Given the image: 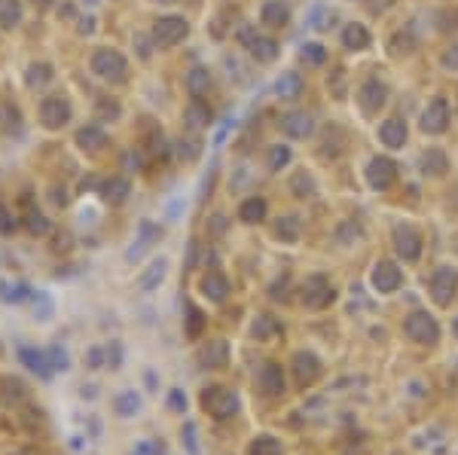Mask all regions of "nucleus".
<instances>
[{"label":"nucleus","mask_w":458,"mask_h":455,"mask_svg":"<svg viewBox=\"0 0 458 455\" xmlns=\"http://www.w3.org/2000/svg\"><path fill=\"white\" fill-rule=\"evenodd\" d=\"M443 64H446V68H452V71H458V43H455V46H449V49H446Z\"/></svg>","instance_id":"44"},{"label":"nucleus","mask_w":458,"mask_h":455,"mask_svg":"<svg viewBox=\"0 0 458 455\" xmlns=\"http://www.w3.org/2000/svg\"><path fill=\"white\" fill-rule=\"evenodd\" d=\"M128 193H132V183L125 178H110L104 187H101V196H104V202H110V205H123L128 199Z\"/></svg>","instance_id":"25"},{"label":"nucleus","mask_w":458,"mask_h":455,"mask_svg":"<svg viewBox=\"0 0 458 455\" xmlns=\"http://www.w3.org/2000/svg\"><path fill=\"white\" fill-rule=\"evenodd\" d=\"M202 404H205V410L214 415V419H233L238 413V397L235 392H229L223 385H211L205 394H202Z\"/></svg>","instance_id":"5"},{"label":"nucleus","mask_w":458,"mask_h":455,"mask_svg":"<svg viewBox=\"0 0 458 455\" xmlns=\"http://www.w3.org/2000/svg\"><path fill=\"white\" fill-rule=\"evenodd\" d=\"M27 229L37 232V236H43V232L49 229V224H46V217H43V214H31V217H27Z\"/></svg>","instance_id":"43"},{"label":"nucleus","mask_w":458,"mask_h":455,"mask_svg":"<svg viewBox=\"0 0 458 455\" xmlns=\"http://www.w3.org/2000/svg\"><path fill=\"white\" fill-rule=\"evenodd\" d=\"M260 22L266 28H272V31L287 28V22H290V4H287V0H266V4L260 6Z\"/></svg>","instance_id":"15"},{"label":"nucleus","mask_w":458,"mask_h":455,"mask_svg":"<svg viewBox=\"0 0 458 455\" xmlns=\"http://www.w3.org/2000/svg\"><path fill=\"white\" fill-rule=\"evenodd\" d=\"M419 169H421V174L440 178V174L446 171V153L437 150V147H428V150L419 156Z\"/></svg>","instance_id":"23"},{"label":"nucleus","mask_w":458,"mask_h":455,"mask_svg":"<svg viewBox=\"0 0 458 455\" xmlns=\"http://www.w3.org/2000/svg\"><path fill=\"white\" fill-rule=\"evenodd\" d=\"M34 6H40V9H43V6H49V0H34Z\"/></svg>","instance_id":"50"},{"label":"nucleus","mask_w":458,"mask_h":455,"mask_svg":"<svg viewBox=\"0 0 458 455\" xmlns=\"http://www.w3.org/2000/svg\"><path fill=\"white\" fill-rule=\"evenodd\" d=\"M394 250H397V257L403 263H416L421 257V236L419 229H412L409 224H400L394 226Z\"/></svg>","instance_id":"9"},{"label":"nucleus","mask_w":458,"mask_h":455,"mask_svg":"<svg viewBox=\"0 0 458 455\" xmlns=\"http://www.w3.org/2000/svg\"><path fill=\"white\" fill-rule=\"evenodd\" d=\"M266 217V199L263 196H251L242 202V208H238V220H245V224H260Z\"/></svg>","instance_id":"27"},{"label":"nucleus","mask_w":458,"mask_h":455,"mask_svg":"<svg viewBox=\"0 0 458 455\" xmlns=\"http://www.w3.org/2000/svg\"><path fill=\"white\" fill-rule=\"evenodd\" d=\"M394 181H397V162L388 156H373L366 165V183L373 190H388Z\"/></svg>","instance_id":"11"},{"label":"nucleus","mask_w":458,"mask_h":455,"mask_svg":"<svg viewBox=\"0 0 458 455\" xmlns=\"http://www.w3.org/2000/svg\"><path fill=\"white\" fill-rule=\"evenodd\" d=\"M290 159H293L290 147H284V144H272V147H269V171H281V169H287Z\"/></svg>","instance_id":"33"},{"label":"nucleus","mask_w":458,"mask_h":455,"mask_svg":"<svg viewBox=\"0 0 458 455\" xmlns=\"http://www.w3.org/2000/svg\"><path fill=\"white\" fill-rule=\"evenodd\" d=\"M260 388L269 397L284 394V370H281V364H263V370H260Z\"/></svg>","instance_id":"20"},{"label":"nucleus","mask_w":458,"mask_h":455,"mask_svg":"<svg viewBox=\"0 0 458 455\" xmlns=\"http://www.w3.org/2000/svg\"><path fill=\"white\" fill-rule=\"evenodd\" d=\"M58 16H64V18H70V16H73V6H61V9H58Z\"/></svg>","instance_id":"49"},{"label":"nucleus","mask_w":458,"mask_h":455,"mask_svg":"<svg viewBox=\"0 0 458 455\" xmlns=\"http://www.w3.org/2000/svg\"><path fill=\"white\" fill-rule=\"evenodd\" d=\"M245 49L251 52V55H254V59L260 61V64H269V61L278 59V43H275L272 37H263V34H254L251 40H247Z\"/></svg>","instance_id":"17"},{"label":"nucleus","mask_w":458,"mask_h":455,"mask_svg":"<svg viewBox=\"0 0 458 455\" xmlns=\"http://www.w3.org/2000/svg\"><path fill=\"white\" fill-rule=\"evenodd\" d=\"M306 22H309V28H315V31H321V28H327V25H330V9L318 0V4L309 9V18H306Z\"/></svg>","instance_id":"38"},{"label":"nucleus","mask_w":458,"mask_h":455,"mask_svg":"<svg viewBox=\"0 0 458 455\" xmlns=\"http://www.w3.org/2000/svg\"><path fill=\"white\" fill-rule=\"evenodd\" d=\"M290 367H293V379H297L299 388H309L321 379V360H318V355H311V351H297Z\"/></svg>","instance_id":"12"},{"label":"nucleus","mask_w":458,"mask_h":455,"mask_svg":"<svg viewBox=\"0 0 458 455\" xmlns=\"http://www.w3.org/2000/svg\"><path fill=\"white\" fill-rule=\"evenodd\" d=\"M199 153H202V147H199L196 138H180V141H178V156H180V159L192 162Z\"/></svg>","instance_id":"39"},{"label":"nucleus","mask_w":458,"mask_h":455,"mask_svg":"<svg viewBox=\"0 0 458 455\" xmlns=\"http://www.w3.org/2000/svg\"><path fill=\"white\" fill-rule=\"evenodd\" d=\"M247 455H284V449H281V443L275 440V437H269V434H260V437L251 443Z\"/></svg>","instance_id":"32"},{"label":"nucleus","mask_w":458,"mask_h":455,"mask_svg":"<svg viewBox=\"0 0 458 455\" xmlns=\"http://www.w3.org/2000/svg\"><path fill=\"white\" fill-rule=\"evenodd\" d=\"M187 315H190V321H187V333H190V336H199V330H202V324H205V318H202V312L196 309V305H190Z\"/></svg>","instance_id":"41"},{"label":"nucleus","mask_w":458,"mask_h":455,"mask_svg":"<svg viewBox=\"0 0 458 455\" xmlns=\"http://www.w3.org/2000/svg\"><path fill=\"white\" fill-rule=\"evenodd\" d=\"M187 34H190V25L183 16H162L153 28V46L156 49H168V46H178Z\"/></svg>","instance_id":"4"},{"label":"nucleus","mask_w":458,"mask_h":455,"mask_svg":"<svg viewBox=\"0 0 458 455\" xmlns=\"http://www.w3.org/2000/svg\"><path fill=\"white\" fill-rule=\"evenodd\" d=\"M137 52H141V59H150V43H147V37H137Z\"/></svg>","instance_id":"45"},{"label":"nucleus","mask_w":458,"mask_h":455,"mask_svg":"<svg viewBox=\"0 0 458 455\" xmlns=\"http://www.w3.org/2000/svg\"><path fill=\"white\" fill-rule=\"evenodd\" d=\"M419 126H421V132H425V135H443L446 126H449V104H446V98L428 101V107L421 110Z\"/></svg>","instance_id":"10"},{"label":"nucleus","mask_w":458,"mask_h":455,"mask_svg":"<svg viewBox=\"0 0 458 455\" xmlns=\"http://www.w3.org/2000/svg\"><path fill=\"white\" fill-rule=\"evenodd\" d=\"M403 333L419 342V346H437L440 342V324L431 312L425 309H416L412 315H407V321H403Z\"/></svg>","instance_id":"1"},{"label":"nucleus","mask_w":458,"mask_h":455,"mask_svg":"<svg viewBox=\"0 0 458 455\" xmlns=\"http://www.w3.org/2000/svg\"><path fill=\"white\" fill-rule=\"evenodd\" d=\"M202 293L214 303H223L226 293H229V278L223 272H217V269H211V272L202 278Z\"/></svg>","instance_id":"18"},{"label":"nucleus","mask_w":458,"mask_h":455,"mask_svg":"<svg viewBox=\"0 0 458 455\" xmlns=\"http://www.w3.org/2000/svg\"><path fill=\"white\" fill-rule=\"evenodd\" d=\"M370 284H373L379 293H394V291H397V287L403 284V272L397 269V263H391V260H379V263L373 266Z\"/></svg>","instance_id":"13"},{"label":"nucleus","mask_w":458,"mask_h":455,"mask_svg":"<svg viewBox=\"0 0 458 455\" xmlns=\"http://www.w3.org/2000/svg\"><path fill=\"white\" fill-rule=\"evenodd\" d=\"M165 278V260H159V263H153L150 266V272H147L144 278H141V287L144 291H150V287H156Z\"/></svg>","instance_id":"40"},{"label":"nucleus","mask_w":458,"mask_h":455,"mask_svg":"<svg viewBox=\"0 0 458 455\" xmlns=\"http://www.w3.org/2000/svg\"><path fill=\"white\" fill-rule=\"evenodd\" d=\"M116 410H119V415H132V413H137V397L128 392V394H123L116 401Z\"/></svg>","instance_id":"42"},{"label":"nucleus","mask_w":458,"mask_h":455,"mask_svg":"<svg viewBox=\"0 0 458 455\" xmlns=\"http://www.w3.org/2000/svg\"><path fill=\"white\" fill-rule=\"evenodd\" d=\"M92 25H95V22H92V18H82V25H80V31H82V34H92Z\"/></svg>","instance_id":"48"},{"label":"nucleus","mask_w":458,"mask_h":455,"mask_svg":"<svg viewBox=\"0 0 458 455\" xmlns=\"http://www.w3.org/2000/svg\"><path fill=\"white\" fill-rule=\"evenodd\" d=\"M275 236L281 241H297L299 238V220L297 217H278L275 224Z\"/></svg>","instance_id":"36"},{"label":"nucleus","mask_w":458,"mask_h":455,"mask_svg":"<svg viewBox=\"0 0 458 455\" xmlns=\"http://www.w3.org/2000/svg\"><path fill=\"white\" fill-rule=\"evenodd\" d=\"M125 71H128V64H125V55L123 52H116V49H107V46H101V49L92 52V73L101 80H125Z\"/></svg>","instance_id":"3"},{"label":"nucleus","mask_w":458,"mask_h":455,"mask_svg":"<svg viewBox=\"0 0 458 455\" xmlns=\"http://www.w3.org/2000/svg\"><path fill=\"white\" fill-rule=\"evenodd\" d=\"M226 358H229V348H226V342H223V339L208 342L205 351H202V364H208V367H223V364H226Z\"/></svg>","instance_id":"29"},{"label":"nucleus","mask_w":458,"mask_h":455,"mask_svg":"<svg viewBox=\"0 0 458 455\" xmlns=\"http://www.w3.org/2000/svg\"><path fill=\"white\" fill-rule=\"evenodd\" d=\"M208 89H211V71L208 68H192L187 73V92L192 98H202V95H208Z\"/></svg>","instance_id":"26"},{"label":"nucleus","mask_w":458,"mask_h":455,"mask_svg":"<svg viewBox=\"0 0 458 455\" xmlns=\"http://www.w3.org/2000/svg\"><path fill=\"white\" fill-rule=\"evenodd\" d=\"M379 141L388 147V150H400L407 144V123L400 116H391L379 126Z\"/></svg>","instance_id":"16"},{"label":"nucleus","mask_w":458,"mask_h":455,"mask_svg":"<svg viewBox=\"0 0 458 455\" xmlns=\"http://www.w3.org/2000/svg\"><path fill=\"white\" fill-rule=\"evenodd\" d=\"M0 25L4 28L22 25V0H0Z\"/></svg>","instance_id":"30"},{"label":"nucleus","mask_w":458,"mask_h":455,"mask_svg":"<svg viewBox=\"0 0 458 455\" xmlns=\"http://www.w3.org/2000/svg\"><path fill=\"white\" fill-rule=\"evenodd\" d=\"M77 144L82 147V150H101V147L107 144V132L101 126L89 123V126H82L77 132Z\"/></svg>","instance_id":"24"},{"label":"nucleus","mask_w":458,"mask_h":455,"mask_svg":"<svg viewBox=\"0 0 458 455\" xmlns=\"http://www.w3.org/2000/svg\"><path fill=\"white\" fill-rule=\"evenodd\" d=\"M370 31H366V25L361 22H352V25H345V31H342V46L345 49H352V52H361L370 46Z\"/></svg>","instance_id":"21"},{"label":"nucleus","mask_w":458,"mask_h":455,"mask_svg":"<svg viewBox=\"0 0 458 455\" xmlns=\"http://www.w3.org/2000/svg\"><path fill=\"white\" fill-rule=\"evenodd\" d=\"M452 333H455V339H458V318H455V324H452Z\"/></svg>","instance_id":"51"},{"label":"nucleus","mask_w":458,"mask_h":455,"mask_svg":"<svg viewBox=\"0 0 458 455\" xmlns=\"http://www.w3.org/2000/svg\"><path fill=\"white\" fill-rule=\"evenodd\" d=\"M455 293H458V272L452 266H440L431 275V296H434V303L446 309V305H452Z\"/></svg>","instance_id":"7"},{"label":"nucleus","mask_w":458,"mask_h":455,"mask_svg":"<svg viewBox=\"0 0 458 455\" xmlns=\"http://www.w3.org/2000/svg\"><path fill=\"white\" fill-rule=\"evenodd\" d=\"M333 300H336V291L324 275H309L306 281L299 284V303L306 305V309H315V312L327 309Z\"/></svg>","instance_id":"2"},{"label":"nucleus","mask_w":458,"mask_h":455,"mask_svg":"<svg viewBox=\"0 0 458 455\" xmlns=\"http://www.w3.org/2000/svg\"><path fill=\"white\" fill-rule=\"evenodd\" d=\"M385 101H388V86H385V83H379L376 77L361 83V89H357V104H361V110L366 116L379 114L385 107Z\"/></svg>","instance_id":"8"},{"label":"nucleus","mask_w":458,"mask_h":455,"mask_svg":"<svg viewBox=\"0 0 458 455\" xmlns=\"http://www.w3.org/2000/svg\"><path fill=\"white\" fill-rule=\"evenodd\" d=\"M70 116H73V107L64 95H46L40 101V123H43V128H49V132L68 126Z\"/></svg>","instance_id":"6"},{"label":"nucleus","mask_w":458,"mask_h":455,"mask_svg":"<svg viewBox=\"0 0 458 455\" xmlns=\"http://www.w3.org/2000/svg\"><path fill=\"white\" fill-rule=\"evenodd\" d=\"M275 95H278L281 101H293V98H299V95H302V77H299L297 71L281 73L278 83H275Z\"/></svg>","instance_id":"22"},{"label":"nucleus","mask_w":458,"mask_h":455,"mask_svg":"<svg viewBox=\"0 0 458 455\" xmlns=\"http://www.w3.org/2000/svg\"><path fill=\"white\" fill-rule=\"evenodd\" d=\"M183 119H187V126L192 128V132H199V128H208V126H211L214 114H211V107H208L202 98H192L190 107L183 110Z\"/></svg>","instance_id":"19"},{"label":"nucleus","mask_w":458,"mask_h":455,"mask_svg":"<svg viewBox=\"0 0 458 455\" xmlns=\"http://www.w3.org/2000/svg\"><path fill=\"white\" fill-rule=\"evenodd\" d=\"M290 193L297 199H309V196H315L318 193V183H315V178H311V174L302 169V171H297L293 174V181H290Z\"/></svg>","instance_id":"28"},{"label":"nucleus","mask_w":458,"mask_h":455,"mask_svg":"<svg viewBox=\"0 0 458 455\" xmlns=\"http://www.w3.org/2000/svg\"><path fill=\"white\" fill-rule=\"evenodd\" d=\"M119 116H123L119 101H113V98H101L98 101V119H101V123H116Z\"/></svg>","instance_id":"37"},{"label":"nucleus","mask_w":458,"mask_h":455,"mask_svg":"<svg viewBox=\"0 0 458 455\" xmlns=\"http://www.w3.org/2000/svg\"><path fill=\"white\" fill-rule=\"evenodd\" d=\"M299 59L306 64H311V68H318V64L327 61V49L321 43H302L299 46Z\"/></svg>","instance_id":"34"},{"label":"nucleus","mask_w":458,"mask_h":455,"mask_svg":"<svg viewBox=\"0 0 458 455\" xmlns=\"http://www.w3.org/2000/svg\"><path fill=\"white\" fill-rule=\"evenodd\" d=\"M49 80H52V68H49V64L37 61V64H31V68H27V86H31V89H40Z\"/></svg>","instance_id":"35"},{"label":"nucleus","mask_w":458,"mask_h":455,"mask_svg":"<svg viewBox=\"0 0 458 455\" xmlns=\"http://www.w3.org/2000/svg\"><path fill=\"white\" fill-rule=\"evenodd\" d=\"M192 434H196V431H192V425H187V447H190L192 455H196V440H192Z\"/></svg>","instance_id":"47"},{"label":"nucleus","mask_w":458,"mask_h":455,"mask_svg":"<svg viewBox=\"0 0 458 455\" xmlns=\"http://www.w3.org/2000/svg\"><path fill=\"white\" fill-rule=\"evenodd\" d=\"M281 324L272 318V315H260V318L254 321V336L256 339H272V336H281Z\"/></svg>","instance_id":"31"},{"label":"nucleus","mask_w":458,"mask_h":455,"mask_svg":"<svg viewBox=\"0 0 458 455\" xmlns=\"http://www.w3.org/2000/svg\"><path fill=\"white\" fill-rule=\"evenodd\" d=\"M171 406H174V410H183V406H187V401L180 397V392H174V394H171Z\"/></svg>","instance_id":"46"},{"label":"nucleus","mask_w":458,"mask_h":455,"mask_svg":"<svg viewBox=\"0 0 458 455\" xmlns=\"http://www.w3.org/2000/svg\"><path fill=\"white\" fill-rule=\"evenodd\" d=\"M281 128L287 132L290 138H311L315 135V116L309 110H290V114L281 116Z\"/></svg>","instance_id":"14"}]
</instances>
